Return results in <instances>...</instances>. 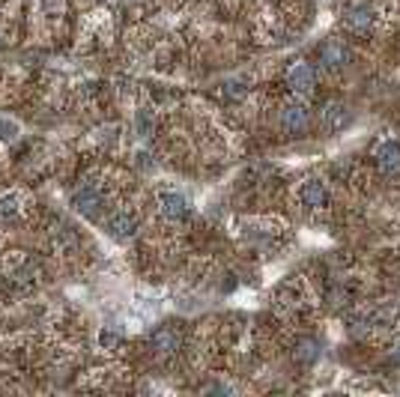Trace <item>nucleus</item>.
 I'll use <instances>...</instances> for the list:
<instances>
[{
    "instance_id": "423d86ee",
    "label": "nucleus",
    "mask_w": 400,
    "mask_h": 397,
    "mask_svg": "<svg viewBox=\"0 0 400 397\" xmlns=\"http://www.w3.org/2000/svg\"><path fill=\"white\" fill-rule=\"evenodd\" d=\"M308 129V108L305 105H287L281 111V132L287 138H296Z\"/></svg>"
},
{
    "instance_id": "4468645a",
    "label": "nucleus",
    "mask_w": 400,
    "mask_h": 397,
    "mask_svg": "<svg viewBox=\"0 0 400 397\" xmlns=\"http://www.w3.org/2000/svg\"><path fill=\"white\" fill-rule=\"evenodd\" d=\"M18 138V122L0 117V141H15Z\"/></svg>"
},
{
    "instance_id": "39448f33",
    "label": "nucleus",
    "mask_w": 400,
    "mask_h": 397,
    "mask_svg": "<svg viewBox=\"0 0 400 397\" xmlns=\"http://www.w3.org/2000/svg\"><path fill=\"white\" fill-rule=\"evenodd\" d=\"M349 122H353V114H349V108L346 105H341V102H329L326 105V111H323V120H320V126H323V132H329V134H335V132H344Z\"/></svg>"
},
{
    "instance_id": "20e7f679",
    "label": "nucleus",
    "mask_w": 400,
    "mask_h": 397,
    "mask_svg": "<svg viewBox=\"0 0 400 397\" xmlns=\"http://www.w3.org/2000/svg\"><path fill=\"white\" fill-rule=\"evenodd\" d=\"M149 346L158 353V355H173L182 346V332L173 329V326H161L153 332V338H149Z\"/></svg>"
},
{
    "instance_id": "7ed1b4c3",
    "label": "nucleus",
    "mask_w": 400,
    "mask_h": 397,
    "mask_svg": "<svg viewBox=\"0 0 400 397\" xmlns=\"http://www.w3.org/2000/svg\"><path fill=\"white\" fill-rule=\"evenodd\" d=\"M314 84H317V75L308 63H293L287 69V87H290L293 93L308 96V93H314Z\"/></svg>"
},
{
    "instance_id": "1a4fd4ad",
    "label": "nucleus",
    "mask_w": 400,
    "mask_h": 397,
    "mask_svg": "<svg viewBox=\"0 0 400 397\" xmlns=\"http://www.w3.org/2000/svg\"><path fill=\"white\" fill-rule=\"evenodd\" d=\"M344 27H346V33H353V36H368L373 30V15L368 9L356 6V9H349L344 15Z\"/></svg>"
},
{
    "instance_id": "9d476101",
    "label": "nucleus",
    "mask_w": 400,
    "mask_h": 397,
    "mask_svg": "<svg viewBox=\"0 0 400 397\" xmlns=\"http://www.w3.org/2000/svg\"><path fill=\"white\" fill-rule=\"evenodd\" d=\"M105 230L114 239H129V237H135V230H137V218L132 213H114V215L108 218Z\"/></svg>"
},
{
    "instance_id": "f8f14e48",
    "label": "nucleus",
    "mask_w": 400,
    "mask_h": 397,
    "mask_svg": "<svg viewBox=\"0 0 400 397\" xmlns=\"http://www.w3.org/2000/svg\"><path fill=\"white\" fill-rule=\"evenodd\" d=\"M293 358H296V365H314L317 358H320V344L314 338H305V341H299L296 344V350H293Z\"/></svg>"
},
{
    "instance_id": "6e6552de",
    "label": "nucleus",
    "mask_w": 400,
    "mask_h": 397,
    "mask_svg": "<svg viewBox=\"0 0 400 397\" xmlns=\"http://www.w3.org/2000/svg\"><path fill=\"white\" fill-rule=\"evenodd\" d=\"M158 209H161V215H165V218L180 221V218L189 215V201H185L182 194H177V191H165L158 197Z\"/></svg>"
},
{
    "instance_id": "dca6fc26",
    "label": "nucleus",
    "mask_w": 400,
    "mask_h": 397,
    "mask_svg": "<svg viewBox=\"0 0 400 397\" xmlns=\"http://www.w3.org/2000/svg\"><path fill=\"white\" fill-rule=\"evenodd\" d=\"M99 341H102V346H117L120 344V338L114 332H102V338H99Z\"/></svg>"
},
{
    "instance_id": "f03ea898",
    "label": "nucleus",
    "mask_w": 400,
    "mask_h": 397,
    "mask_svg": "<svg viewBox=\"0 0 400 397\" xmlns=\"http://www.w3.org/2000/svg\"><path fill=\"white\" fill-rule=\"evenodd\" d=\"M72 206H75V213H81L84 218H96L99 206H102V191H99L96 185H81V189L72 194Z\"/></svg>"
},
{
    "instance_id": "9b49d317",
    "label": "nucleus",
    "mask_w": 400,
    "mask_h": 397,
    "mask_svg": "<svg viewBox=\"0 0 400 397\" xmlns=\"http://www.w3.org/2000/svg\"><path fill=\"white\" fill-rule=\"evenodd\" d=\"M377 165L385 177H400V146L397 144H382L377 150Z\"/></svg>"
},
{
    "instance_id": "2eb2a0df",
    "label": "nucleus",
    "mask_w": 400,
    "mask_h": 397,
    "mask_svg": "<svg viewBox=\"0 0 400 397\" xmlns=\"http://www.w3.org/2000/svg\"><path fill=\"white\" fill-rule=\"evenodd\" d=\"M137 129H141V134L149 132V111H141V114H137Z\"/></svg>"
},
{
    "instance_id": "0eeeda50",
    "label": "nucleus",
    "mask_w": 400,
    "mask_h": 397,
    "mask_svg": "<svg viewBox=\"0 0 400 397\" xmlns=\"http://www.w3.org/2000/svg\"><path fill=\"white\" fill-rule=\"evenodd\" d=\"M302 203L308 209H326L329 206V189H326V182L323 179H308L302 185Z\"/></svg>"
},
{
    "instance_id": "f257e3e1",
    "label": "nucleus",
    "mask_w": 400,
    "mask_h": 397,
    "mask_svg": "<svg viewBox=\"0 0 400 397\" xmlns=\"http://www.w3.org/2000/svg\"><path fill=\"white\" fill-rule=\"evenodd\" d=\"M349 60H353V51L341 42V39H329V42H323L320 48V66L323 69H329V72H341L349 66Z\"/></svg>"
},
{
    "instance_id": "ddd939ff",
    "label": "nucleus",
    "mask_w": 400,
    "mask_h": 397,
    "mask_svg": "<svg viewBox=\"0 0 400 397\" xmlns=\"http://www.w3.org/2000/svg\"><path fill=\"white\" fill-rule=\"evenodd\" d=\"M0 215L4 218L18 215V194H4L0 197Z\"/></svg>"
}]
</instances>
